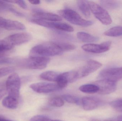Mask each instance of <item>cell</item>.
Masks as SVG:
<instances>
[{"instance_id":"cell-1","label":"cell","mask_w":122,"mask_h":121,"mask_svg":"<svg viewBox=\"0 0 122 121\" xmlns=\"http://www.w3.org/2000/svg\"><path fill=\"white\" fill-rule=\"evenodd\" d=\"M63 52L54 42L44 43L34 46L30 50V57H48L60 55Z\"/></svg>"},{"instance_id":"cell-2","label":"cell","mask_w":122,"mask_h":121,"mask_svg":"<svg viewBox=\"0 0 122 121\" xmlns=\"http://www.w3.org/2000/svg\"><path fill=\"white\" fill-rule=\"evenodd\" d=\"M50 61L49 57H29L19 62V66L26 69L33 70H42L46 67Z\"/></svg>"},{"instance_id":"cell-3","label":"cell","mask_w":122,"mask_h":121,"mask_svg":"<svg viewBox=\"0 0 122 121\" xmlns=\"http://www.w3.org/2000/svg\"><path fill=\"white\" fill-rule=\"evenodd\" d=\"M61 16L74 25L82 27H87L93 24L91 21L83 19L76 11L70 9H65L59 11Z\"/></svg>"},{"instance_id":"cell-4","label":"cell","mask_w":122,"mask_h":121,"mask_svg":"<svg viewBox=\"0 0 122 121\" xmlns=\"http://www.w3.org/2000/svg\"><path fill=\"white\" fill-rule=\"evenodd\" d=\"M8 96L19 99L21 87V80L19 75L15 72L10 75L6 82Z\"/></svg>"},{"instance_id":"cell-5","label":"cell","mask_w":122,"mask_h":121,"mask_svg":"<svg viewBox=\"0 0 122 121\" xmlns=\"http://www.w3.org/2000/svg\"><path fill=\"white\" fill-rule=\"evenodd\" d=\"M88 4L90 10L102 24L107 25L112 23L111 16L104 8L93 1H88Z\"/></svg>"},{"instance_id":"cell-6","label":"cell","mask_w":122,"mask_h":121,"mask_svg":"<svg viewBox=\"0 0 122 121\" xmlns=\"http://www.w3.org/2000/svg\"><path fill=\"white\" fill-rule=\"evenodd\" d=\"M98 78L117 82L122 79V67L104 69L100 72Z\"/></svg>"},{"instance_id":"cell-7","label":"cell","mask_w":122,"mask_h":121,"mask_svg":"<svg viewBox=\"0 0 122 121\" xmlns=\"http://www.w3.org/2000/svg\"><path fill=\"white\" fill-rule=\"evenodd\" d=\"M99 88L98 93L102 95H107L114 92L117 89V82L106 80H99L95 82Z\"/></svg>"},{"instance_id":"cell-8","label":"cell","mask_w":122,"mask_h":121,"mask_svg":"<svg viewBox=\"0 0 122 121\" xmlns=\"http://www.w3.org/2000/svg\"><path fill=\"white\" fill-rule=\"evenodd\" d=\"M32 39L31 35L28 33H20L10 35L5 40L14 47L28 42Z\"/></svg>"},{"instance_id":"cell-9","label":"cell","mask_w":122,"mask_h":121,"mask_svg":"<svg viewBox=\"0 0 122 121\" xmlns=\"http://www.w3.org/2000/svg\"><path fill=\"white\" fill-rule=\"evenodd\" d=\"M30 87L35 92L38 93H49L60 89L57 84L48 82H38L32 84Z\"/></svg>"},{"instance_id":"cell-10","label":"cell","mask_w":122,"mask_h":121,"mask_svg":"<svg viewBox=\"0 0 122 121\" xmlns=\"http://www.w3.org/2000/svg\"><path fill=\"white\" fill-rule=\"evenodd\" d=\"M112 45L111 41H107L100 45L98 44H85L82 46L83 50L88 52L94 53H100L108 51L110 49Z\"/></svg>"},{"instance_id":"cell-11","label":"cell","mask_w":122,"mask_h":121,"mask_svg":"<svg viewBox=\"0 0 122 121\" xmlns=\"http://www.w3.org/2000/svg\"><path fill=\"white\" fill-rule=\"evenodd\" d=\"M0 27L8 30L23 31L25 30L26 27L22 23L6 19L0 16Z\"/></svg>"},{"instance_id":"cell-12","label":"cell","mask_w":122,"mask_h":121,"mask_svg":"<svg viewBox=\"0 0 122 121\" xmlns=\"http://www.w3.org/2000/svg\"><path fill=\"white\" fill-rule=\"evenodd\" d=\"M102 66V64L99 62L93 60H89L80 71L78 72L79 78L87 76L97 71Z\"/></svg>"},{"instance_id":"cell-13","label":"cell","mask_w":122,"mask_h":121,"mask_svg":"<svg viewBox=\"0 0 122 121\" xmlns=\"http://www.w3.org/2000/svg\"><path fill=\"white\" fill-rule=\"evenodd\" d=\"M82 107L86 111H92L97 108L102 104L99 99L91 97H85L82 99Z\"/></svg>"},{"instance_id":"cell-14","label":"cell","mask_w":122,"mask_h":121,"mask_svg":"<svg viewBox=\"0 0 122 121\" xmlns=\"http://www.w3.org/2000/svg\"><path fill=\"white\" fill-rule=\"evenodd\" d=\"M33 16L35 18L50 21H59L62 20L61 16L41 10H34Z\"/></svg>"},{"instance_id":"cell-15","label":"cell","mask_w":122,"mask_h":121,"mask_svg":"<svg viewBox=\"0 0 122 121\" xmlns=\"http://www.w3.org/2000/svg\"><path fill=\"white\" fill-rule=\"evenodd\" d=\"M3 106L9 109H14L17 108L19 104V99L8 96L3 99Z\"/></svg>"},{"instance_id":"cell-16","label":"cell","mask_w":122,"mask_h":121,"mask_svg":"<svg viewBox=\"0 0 122 121\" xmlns=\"http://www.w3.org/2000/svg\"><path fill=\"white\" fill-rule=\"evenodd\" d=\"M77 38L83 42L92 43L99 40L97 37L93 36L85 32H80L77 34Z\"/></svg>"},{"instance_id":"cell-17","label":"cell","mask_w":122,"mask_h":121,"mask_svg":"<svg viewBox=\"0 0 122 121\" xmlns=\"http://www.w3.org/2000/svg\"><path fill=\"white\" fill-rule=\"evenodd\" d=\"M77 6L83 15L86 18L90 16V10L88 4V1L86 0H77Z\"/></svg>"},{"instance_id":"cell-18","label":"cell","mask_w":122,"mask_h":121,"mask_svg":"<svg viewBox=\"0 0 122 121\" xmlns=\"http://www.w3.org/2000/svg\"><path fill=\"white\" fill-rule=\"evenodd\" d=\"M59 74L54 71H46L41 74L40 77L42 79L51 81H56Z\"/></svg>"},{"instance_id":"cell-19","label":"cell","mask_w":122,"mask_h":121,"mask_svg":"<svg viewBox=\"0 0 122 121\" xmlns=\"http://www.w3.org/2000/svg\"><path fill=\"white\" fill-rule=\"evenodd\" d=\"M81 91L88 94H93L98 92L99 88L95 84H85L79 87Z\"/></svg>"},{"instance_id":"cell-20","label":"cell","mask_w":122,"mask_h":121,"mask_svg":"<svg viewBox=\"0 0 122 121\" xmlns=\"http://www.w3.org/2000/svg\"><path fill=\"white\" fill-rule=\"evenodd\" d=\"M101 5L104 8L108 9H114L119 8L121 3L119 1L115 0H104L100 1Z\"/></svg>"},{"instance_id":"cell-21","label":"cell","mask_w":122,"mask_h":121,"mask_svg":"<svg viewBox=\"0 0 122 121\" xmlns=\"http://www.w3.org/2000/svg\"><path fill=\"white\" fill-rule=\"evenodd\" d=\"M104 35L109 37H118L122 35V26L113 27L105 31Z\"/></svg>"},{"instance_id":"cell-22","label":"cell","mask_w":122,"mask_h":121,"mask_svg":"<svg viewBox=\"0 0 122 121\" xmlns=\"http://www.w3.org/2000/svg\"><path fill=\"white\" fill-rule=\"evenodd\" d=\"M54 42L63 52L64 51H71L73 50L75 48V45L73 44L59 41Z\"/></svg>"},{"instance_id":"cell-23","label":"cell","mask_w":122,"mask_h":121,"mask_svg":"<svg viewBox=\"0 0 122 121\" xmlns=\"http://www.w3.org/2000/svg\"><path fill=\"white\" fill-rule=\"evenodd\" d=\"M56 82L57 85L60 89H64L67 86L69 83L65 75V72L59 74Z\"/></svg>"},{"instance_id":"cell-24","label":"cell","mask_w":122,"mask_h":121,"mask_svg":"<svg viewBox=\"0 0 122 121\" xmlns=\"http://www.w3.org/2000/svg\"><path fill=\"white\" fill-rule=\"evenodd\" d=\"M54 29L68 32H73L74 31L72 26L64 23L56 22Z\"/></svg>"},{"instance_id":"cell-25","label":"cell","mask_w":122,"mask_h":121,"mask_svg":"<svg viewBox=\"0 0 122 121\" xmlns=\"http://www.w3.org/2000/svg\"><path fill=\"white\" fill-rule=\"evenodd\" d=\"M62 99L70 103L79 105L80 104V99L78 97L73 95L65 94L62 96Z\"/></svg>"},{"instance_id":"cell-26","label":"cell","mask_w":122,"mask_h":121,"mask_svg":"<svg viewBox=\"0 0 122 121\" xmlns=\"http://www.w3.org/2000/svg\"><path fill=\"white\" fill-rule=\"evenodd\" d=\"M50 105L55 107H60L64 105V100L61 97H55L51 98L49 101Z\"/></svg>"},{"instance_id":"cell-27","label":"cell","mask_w":122,"mask_h":121,"mask_svg":"<svg viewBox=\"0 0 122 121\" xmlns=\"http://www.w3.org/2000/svg\"><path fill=\"white\" fill-rule=\"evenodd\" d=\"M13 47L5 40H0V55L10 50Z\"/></svg>"},{"instance_id":"cell-28","label":"cell","mask_w":122,"mask_h":121,"mask_svg":"<svg viewBox=\"0 0 122 121\" xmlns=\"http://www.w3.org/2000/svg\"><path fill=\"white\" fill-rule=\"evenodd\" d=\"M15 68L12 67H5L0 68V78L13 73Z\"/></svg>"},{"instance_id":"cell-29","label":"cell","mask_w":122,"mask_h":121,"mask_svg":"<svg viewBox=\"0 0 122 121\" xmlns=\"http://www.w3.org/2000/svg\"><path fill=\"white\" fill-rule=\"evenodd\" d=\"M109 104L111 107L116 111L122 112V99L111 102H110Z\"/></svg>"},{"instance_id":"cell-30","label":"cell","mask_w":122,"mask_h":121,"mask_svg":"<svg viewBox=\"0 0 122 121\" xmlns=\"http://www.w3.org/2000/svg\"><path fill=\"white\" fill-rule=\"evenodd\" d=\"M50 119L48 117L44 115H37L32 117L30 121H48Z\"/></svg>"},{"instance_id":"cell-31","label":"cell","mask_w":122,"mask_h":121,"mask_svg":"<svg viewBox=\"0 0 122 121\" xmlns=\"http://www.w3.org/2000/svg\"><path fill=\"white\" fill-rule=\"evenodd\" d=\"M15 62V60L12 58L0 56V65L4 64H11Z\"/></svg>"},{"instance_id":"cell-32","label":"cell","mask_w":122,"mask_h":121,"mask_svg":"<svg viewBox=\"0 0 122 121\" xmlns=\"http://www.w3.org/2000/svg\"><path fill=\"white\" fill-rule=\"evenodd\" d=\"M15 3L23 9H26L27 8V5L24 1L19 0L13 1V3Z\"/></svg>"},{"instance_id":"cell-33","label":"cell","mask_w":122,"mask_h":121,"mask_svg":"<svg viewBox=\"0 0 122 121\" xmlns=\"http://www.w3.org/2000/svg\"><path fill=\"white\" fill-rule=\"evenodd\" d=\"M9 11H10L12 13H13L16 16L21 17H24V15L23 13H22L21 12H19L18 11L16 10V9H14L12 7H11L9 9Z\"/></svg>"},{"instance_id":"cell-34","label":"cell","mask_w":122,"mask_h":121,"mask_svg":"<svg viewBox=\"0 0 122 121\" xmlns=\"http://www.w3.org/2000/svg\"><path fill=\"white\" fill-rule=\"evenodd\" d=\"M7 94L6 91L4 89H0V100Z\"/></svg>"},{"instance_id":"cell-35","label":"cell","mask_w":122,"mask_h":121,"mask_svg":"<svg viewBox=\"0 0 122 121\" xmlns=\"http://www.w3.org/2000/svg\"><path fill=\"white\" fill-rule=\"evenodd\" d=\"M29 1L31 4H34V5H38V4H39L41 3V1L40 0H29Z\"/></svg>"},{"instance_id":"cell-36","label":"cell","mask_w":122,"mask_h":121,"mask_svg":"<svg viewBox=\"0 0 122 121\" xmlns=\"http://www.w3.org/2000/svg\"><path fill=\"white\" fill-rule=\"evenodd\" d=\"M0 121H10V120H7V119H5L2 118H0Z\"/></svg>"},{"instance_id":"cell-37","label":"cell","mask_w":122,"mask_h":121,"mask_svg":"<svg viewBox=\"0 0 122 121\" xmlns=\"http://www.w3.org/2000/svg\"><path fill=\"white\" fill-rule=\"evenodd\" d=\"M104 121H120L119 120H116V119H107V120H105Z\"/></svg>"},{"instance_id":"cell-38","label":"cell","mask_w":122,"mask_h":121,"mask_svg":"<svg viewBox=\"0 0 122 121\" xmlns=\"http://www.w3.org/2000/svg\"><path fill=\"white\" fill-rule=\"evenodd\" d=\"M117 119L120 121H122V116H119L117 117Z\"/></svg>"},{"instance_id":"cell-39","label":"cell","mask_w":122,"mask_h":121,"mask_svg":"<svg viewBox=\"0 0 122 121\" xmlns=\"http://www.w3.org/2000/svg\"><path fill=\"white\" fill-rule=\"evenodd\" d=\"M48 121H60V120H51V119H50Z\"/></svg>"},{"instance_id":"cell-40","label":"cell","mask_w":122,"mask_h":121,"mask_svg":"<svg viewBox=\"0 0 122 121\" xmlns=\"http://www.w3.org/2000/svg\"><path fill=\"white\" fill-rule=\"evenodd\" d=\"M90 121H101L99 120H97V119H93L91 120Z\"/></svg>"}]
</instances>
